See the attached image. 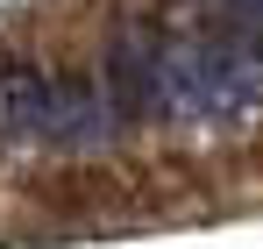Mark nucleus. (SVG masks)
<instances>
[{
	"mask_svg": "<svg viewBox=\"0 0 263 249\" xmlns=\"http://www.w3.org/2000/svg\"><path fill=\"white\" fill-rule=\"evenodd\" d=\"M57 128V79L50 72H7L0 79V143L7 150H50Z\"/></svg>",
	"mask_w": 263,
	"mask_h": 249,
	"instance_id": "obj_2",
	"label": "nucleus"
},
{
	"mask_svg": "<svg viewBox=\"0 0 263 249\" xmlns=\"http://www.w3.org/2000/svg\"><path fill=\"white\" fill-rule=\"evenodd\" d=\"M107 100L121 128H235L263 114V29L235 36H121L107 50Z\"/></svg>",
	"mask_w": 263,
	"mask_h": 249,
	"instance_id": "obj_1",
	"label": "nucleus"
}]
</instances>
